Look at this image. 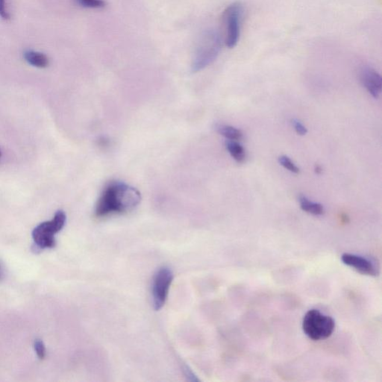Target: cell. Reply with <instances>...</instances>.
I'll use <instances>...</instances> for the list:
<instances>
[{
	"label": "cell",
	"instance_id": "obj_7",
	"mask_svg": "<svg viewBox=\"0 0 382 382\" xmlns=\"http://www.w3.org/2000/svg\"><path fill=\"white\" fill-rule=\"evenodd\" d=\"M360 79L368 93L375 99L382 93V79L380 74L370 67H364L360 72Z\"/></svg>",
	"mask_w": 382,
	"mask_h": 382
},
{
	"label": "cell",
	"instance_id": "obj_20",
	"mask_svg": "<svg viewBox=\"0 0 382 382\" xmlns=\"http://www.w3.org/2000/svg\"><path fill=\"white\" fill-rule=\"evenodd\" d=\"M0 156H1V153H0Z\"/></svg>",
	"mask_w": 382,
	"mask_h": 382
},
{
	"label": "cell",
	"instance_id": "obj_10",
	"mask_svg": "<svg viewBox=\"0 0 382 382\" xmlns=\"http://www.w3.org/2000/svg\"><path fill=\"white\" fill-rule=\"evenodd\" d=\"M24 58L29 65L35 68H45L49 65V58L44 53L29 50L24 53Z\"/></svg>",
	"mask_w": 382,
	"mask_h": 382
},
{
	"label": "cell",
	"instance_id": "obj_17",
	"mask_svg": "<svg viewBox=\"0 0 382 382\" xmlns=\"http://www.w3.org/2000/svg\"><path fill=\"white\" fill-rule=\"evenodd\" d=\"M0 17L3 19H10V15L7 10L5 0H0Z\"/></svg>",
	"mask_w": 382,
	"mask_h": 382
},
{
	"label": "cell",
	"instance_id": "obj_12",
	"mask_svg": "<svg viewBox=\"0 0 382 382\" xmlns=\"http://www.w3.org/2000/svg\"><path fill=\"white\" fill-rule=\"evenodd\" d=\"M226 146L228 153L235 161L238 163L243 162L246 158V153L241 143L237 140H227Z\"/></svg>",
	"mask_w": 382,
	"mask_h": 382
},
{
	"label": "cell",
	"instance_id": "obj_9",
	"mask_svg": "<svg viewBox=\"0 0 382 382\" xmlns=\"http://www.w3.org/2000/svg\"><path fill=\"white\" fill-rule=\"evenodd\" d=\"M299 202L302 210L309 214L315 216L323 215L324 214V207L321 204L310 200L304 195L299 196Z\"/></svg>",
	"mask_w": 382,
	"mask_h": 382
},
{
	"label": "cell",
	"instance_id": "obj_15",
	"mask_svg": "<svg viewBox=\"0 0 382 382\" xmlns=\"http://www.w3.org/2000/svg\"><path fill=\"white\" fill-rule=\"evenodd\" d=\"M34 348L37 357L40 359H44L46 356V348L44 342L41 340L37 339L35 341Z\"/></svg>",
	"mask_w": 382,
	"mask_h": 382
},
{
	"label": "cell",
	"instance_id": "obj_2",
	"mask_svg": "<svg viewBox=\"0 0 382 382\" xmlns=\"http://www.w3.org/2000/svg\"><path fill=\"white\" fill-rule=\"evenodd\" d=\"M222 47V37L219 32L214 29H208L202 35L196 47L191 69L197 72L214 62Z\"/></svg>",
	"mask_w": 382,
	"mask_h": 382
},
{
	"label": "cell",
	"instance_id": "obj_14",
	"mask_svg": "<svg viewBox=\"0 0 382 382\" xmlns=\"http://www.w3.org/2000/svg\"><path fill=\"white\" fill-rule=\"evenodd\" d=\"M76 1L79 5L84 8L100 9L104 8L106 5L104 0H76Z\"/></svg>",
	"mask_w": 382,
	"mask_h": 382
},
{
	"label": "cell",
	"instance_id": "obj_6",
	"mask_svg": "<svg viewBox=\"0 0 382 382\" xmlns=\"http://www.w3.org/2000/svg\"><path fill=\"white\" fill-rule=\"evenodd\" d=\"M173 279L174 273L169 267L159 269L155 275L152 294L153 305L156 311L162 309L165 304Z\"/></svg>",
	"mask_w": 382,
	"mask_h": 382
},
{
	"label": "cell",
	"instance_id": "obj_3",
	"mask_svg": "<svg viewBox=\"0 0 382 382\" xmlns=\"http://www.w3.org/2000/svg\"><path fill=\"white\" fill-rule=\"evenodd\" d=\"M335 322L317 309H311L305 313L302 320L304 333L313 341L329 338L334 332Z\"/></svg>",
	"mask_w": 382,
	"mask_h": 382
},
{
	"label": "cell",
	"instance_id": "obj_18",
	"mask_svg": "<svg viewBox=\"0 0 382 382\" xmlns=\"http://www.w3.org/2000/svg\"><path fill=\"white\" fill-rule=\"evenodd\" d=\"M4 277V272L3 269H2V266L0 265V280H2V278Z\"/></svg>",
	"mask_w": 382,
	"mask_h": 382
},
{
	"label": "cell",
	"instance_id": "obj_11",
	"mask_svg": "<svg viewBox=\"0 0 382 382\" xmlns=\"http://www.w3.org/2000/svg\"><path fill=\"white\" fill-rule=\"evenodd\" d=\"M215 129L220 135L224 136L228 140H239L243 139L242 132L231 125L217 124L216 125Z\"/></svg>",
	"mask_w": 382,
	"mask_h": 382
},
{
	"label": "cell",
	"instance_id": "obj_19",
	"mask_svg": "<svg viewBox=\"0 0 382 382\" xmlns=\"http://www.w3.org/2000/svg\"><path fill=\"white\" fill-rule=\"evenodd\" d=\"M315 170H316V174H320V173H322V168L320 166H316Z\"/></svg>",
	"mask_w": 382,
	"mask_h": 382
},
{
	"label": "cell",
	"instance_id": "obj_5",
	"mask_svg": "<svg viewBox=\"0 0 382 382\" xmlns=\"http://www.w3.org/2000/svg\"><path fill=\"white\" fill-rule=\"evenodd\" d=\"M243 15V7L239 2L228 5L224 12L226 45L231 49L236 47L241 35V23Z\"/></svg>",
	"mask_w": 382,
	"mask_h": 382
},
{
	"label": "cell",
	"instance_id": "obj_8",
	"mask_svg": "<svg viewBox=\"0 0 382 382\" xmlns=\"http://www.w3.org/2000/svg\"><path fill=\"white\" fill-rule=\"evenodd\" d=\"M341 260L344 264L352 267L362 274L376 277L379 273L373 262L362 256L355 254L344 253L341 256Z\"/></svg>",
	"mask_w": 382,
	"mask_h": 382
},
{
	"label": "cell",
	"instance_id": "obj_4",
	"mask_svg": "<svg viewBox=\"0 0 382 382\" xmlns=\"http://www.w3.org/2000/svg\"><path fill=\"white\" fill-rule=\"evenodd\" d=\"M66 219L65 212L58 210L51 221L44 222L35 227L33 231L35 246L39 249L54 247L55 246L54 236L64 228Z\"/></svg>",
	"mask_w": 382,
	"mask_h": 382
},
{
	"label": "cell",
	"instance_id": "obj_1",
	"mask_svg": "<svg viewBox=\"0 0 382 382\" xmlns=\"http://www.w3.org/2000/svg\"><path fill=\"white\" fill-rule=\"evenodd\" d=\"M141 195L136 188L124 182H112L104 188L95 208L97 217L122 214L139 206Z\"/></svg>",
	"mask_w": 382,
	"mask_h": 382
},
{
	"label": "cell",
	"instance_id": "obj_16",
	"mask_svg": "<svg viewBox=\"0 0 382 382\" xmlns=\"http://www.w3.org/2000/svg\"><path fill=\"white\" fill-rule=\"evenodd\" d=\"M291 122H292V125L294 126V130L295 131L297 134L299 135H301V136H304V135H306L307 132H308V129H307L306 127L299 121V120L297 119H293L291 121Z\"/></svg>",
	"mask_w": 382,
	"mask_h": 382
},
{
	"label": "cell",
	"instance_id": "obj_13",
	"mask_svg": "<svg viewBox=\"0 0 382 382\" xmlns=\"http://www.w3.org/2000/svg\"><path fill=\"white\" fill-rule=\"evenodd\" d=\"M278 162L283 167L288 170L293 174H299V168L295 165V163L292 161L291 158L287 156H281L278 157Z\"/></svg>",
	"mask_w": 382,
	"mask_h": 382
}]
</instances>
